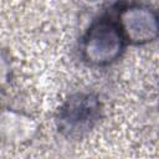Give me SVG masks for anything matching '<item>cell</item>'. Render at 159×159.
Instances as JSON below:
<instances>
[{
    "label": "cell",
    "instance_id": "cell-1",
    "mask_svg": "<svg viewBox=\"0 0 159 159\" xmlns=\"http://www.w3.org/2000/svg\"><path fill=\"white\" fill-rule=\"evenodd\" d=\"M125 43L116 17L101 16L89 25L83 35L82 58L91 66H108L120 57Z\"/></svg>",
    "mask_w": 159,
    "mask_h": 159
},
{
    "label": "cell",
    "instance_id": "cell-2",
    "mask_svg": "<svg viewBox=\"0 0 159 159\" xmlns=\"http://www.w3.org/2000/svg\"><path fill=\"white\" fill-rule=\"evenodd\" d=\"M102 104L93 93L81 92L68 97L57 112L58 130L66 137L77 138L93 128L101 117Z\"/></svg>",
    "mask_w": 159,
    "mask_h": 159
},
{
    "label": "cell",
    "instance_id": "cell-3",
    "mask_svg": "<svg viewBox=\"0 0 159 159\" xmlns=\"http://www.w3.org/2000/svg\"><path fill=\"white\" fill-rule=\"evenodd\" d=\"M116 20L127 42L144 45L159 37V12L143 4H127L119 7Z\"/></svg>",
    "mask_w": 159,
    "mask_h": 159
}]
</instances>
